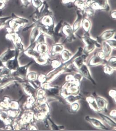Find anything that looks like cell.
Segmentation results:
<instances>
[{"mask_svg":"<svg viewBox=\"0 0 116 131\" xmlns=\"http://www.w3.org/2000/svg\"><path fill=\"white\" fill-rule=\"evenodd\" d=\"M109 96L112 98L115 102H116V91L114 89H110L109 92Z\"/></svg>","mask_w":116,"mask_h":131,"instance_id":"38","label":"cell"},{"mask_svg":"<svg viewBox=\"0 0 116 131\" xmlns=\"http://www.w3.org/2000/svg\"><path fill=\"white\" fill-rule=\"evenodd\" d=\"M40 34V32L39 30V27L37 26L34 27L31 34L30 45L27 49H34L35 48V47L36 46L35 41Z\"/></svg>","mask_w":116,"mask_h":131,"instance_id":"12","label":"cell"},{"mask_svg":"<svg viewBox=\"0 0 116 131\" xmlns=\"http://www.w3.org/2000/svg\"><path fill=\"white\" fill-rule=\"evenodd\" d=\"M85 119L88 122L91 124V125L94 128L102 130H108V128L99 119L91 117L89 116H86L85 117Z\"/></svg>","mask_w":116,"mask_h":131,"instance_id":"7","label":"cell"},{"mask_svg":"<svg viewBox=\"0 0 116 131\" xmlns=\"http://www.w3.org/2000/svg\"><path fill=\"white\" fill-rule=\"evenodd\" d=\"M93 96L95 100L96 103L97 104L98 107L101 110V112H107V107H108V103L106 99L104 98L101 97V96H98L96 93H94L93 94Z\"/></svg>","mask_w":116,"mask_h":131,"instance_id":"6","label":"cell"},{"mask_svg":"<svg viewBox=\"0 0 116 131\" xmlns=\"http://www.w3.org/2000/svg\"><path fill=\"white\" fill-rule=\"evenodd\" d=\"M103 71L105 74H107L108 75H111L113 73L115 70L113 69L112 68L109 66L107 64H105L103 66Z\"/></svg>","mask_w":116,"mask_h":131,"instance_id":"28","label":"cell"},{"mask_svg":"<svg viewBox=\"0 0 116 131\" xmlns=\"http://www.w3.org/2000/svg\"><path fill=\"white\" fill-rule=\"evenodd\" d=\"M80 82L76 81L74 79L72 81H66V83L62 86L60 95L64 98L69 95H78L80 92Z\"/></svg>","mask_w":116,"mask_h":131,"instance_id":"1","label":"cell"},{"mask_svg":"<svg viewBox=\"0 0 116 131\" xmlns=\"http://www.w3.org/2000/svg\"><path fill=\"white\" fill-rule=\"evenodd\" d=\"M24 7H27L31 3V0H20Z\"/></svg>","mask_w":116,"mask_h":131,"instance_id":"39","label":"cell"},{"mask_svg":"<svg viewBox=\"0 0 116 131\" xmlns=\"http://www.w3.org/2000/svg\"><path fill=\"white\" fill-rule=\"evenodd\" d=\"M115 34V30H108L102 32L97 37L96 40L98 43L101 44L103 41H106L111 39Z\"/></svg>","mask_w":116,"mask_h":131,"instance_id":"11","label":"cell"},{"mask_svg":"<svg viewBox=\"0 0 116 131\" xmlns=\"http://www.w3.org/2000/svg\"><path fill=\"white\" fill-rule=\"evenodd\" d=\"M107 63V60L101 58L96 53L90 59L87 65L88 67H94L99 65H105Z\"/></svg>","mask_w":116,"mask_h":131,"instance_id":"9","label":"cell"},{"mask_svg":"<svg viewBox=\"0 0 116 131\" xmlns=\"http://www.w3.org/2000/svg\"><path fill=\"white\" fill-rule=\"evenodd\" d=\"M62 32L66 37L65 41L71 42L75 40L76 37L73 31L72 27L69 24L66 22L64 23L62 28Z\"/></svg>","mask_w":116,"mask_h":131,"instance_id":"5","label":"cell"},{"mask_svg":"<svg viewBox=\"0 0 116 131\" xmlns=\"http://www.w3.org/2000/svg\"><path fill=\"white\" fill-rule=\"evenodd\" d=\"M47 119L48 121L50 122V127L52 128V130H60L61 128H61V126H58L57 125H56L55 123L53 122L52 120L50 119V118L49 117V116H47Z\"/></svg>","mask_w":116,"mask_h":131,"instance_id":"33","label":"cell"},{"mask_svg":"<svg viewBox=\"0 0 116 131\" xmlns=\"http://www.w3.org/2000/svg\"><path fill=\"white\" fill-rule=\"evenodd\" d=\"M5 0H0V9H2L5 8Z\"/></svg>","mask_w":116,"mask_h":131,"instance_id":"40","label":"cell"},{"mask_svg":"<svg viewBox=\"0 0 116 131\" xmlns=\"http://www.w3.org/2000/svg\"><path fill=\"white\" fill-rule=\"evenodd\" d=\"M81 26L85 32V34L89 35V30L91 28V22L89 20L86 18H83L82 21Z\"/></svg>","mask_w":116,"mask_h":131,"instance_id":"20","label":"cell"},{"mask_svg":"<svg viewBox=\"0 0 116 131\" xmlns=\"http://www.w3.org/2000/svg\"><path fill=\"white\" fill-rule=\"evenodd\" d=\"M88 5L94 11L103 10L107 12L110 10L108 0H93Z\"/></svg>","mask_w":116,"mask_h":131,"instance_id":"4","label":"cell"},{"mask_svg":"<svg viewBox=\"0 0 116 131\" xmlns=\"http://www.w3.org/2000/svg\"><path fill=\"white\" fill-rule=\"evenodd\" d=\"M32 61L30 62L29 64H28L26 66H24L23 67L19 68L17 71V74H18L20 76L25 77L27 75V70L29 66L32 64Z\"/></svg>","mask_w":116,"mask_h":131,"instance_id":"24","label":"cell"},{"mask_svg":"<svg viewBox=\"0 0 116 131\" xmlns=\"http://www.w3.org/2000/svg\"><path fill=\"white\" fill-rule=\"evenodd\" d=\"M10 19H12L11 16L0 18V29H2L4 26H5L7 20H9Z\"/></svg>","mask_w":116,"mask_h":131,"instance_id":"34","label":"cell"},{"mask_svg":"<svg viewBox=\"0 0 116 131\" xmlns=\"http://www.w3.org/2000/svg\"><path fill=\"white\" fill-rule=\"evenodd\" d=\"M116 12L115 10L112 11L110 13V16H111V18H112L113 19H114V20L116 19Z\"/></svg>","mask_w":116,"mask_h":131,"instance_id":"42","label":"cell"},{"mask_svg":"<svg viewBox=\"0 0 116 131\" xmlns=\"http://www.w3.org/2000/svg\"><path fill=\"white\" fill-rule=\"evenodd\" d=\"M45 36L43 34L40 33L38 37H37L36 40L35 41V43L36 45L46 43Z\"/></svg>","mask_w":116,"mask_h":131,"instance_id":"32","label":"cell"},{"mask_svg":"<svg viewBox=\"0 0 116 131\" xmlns=\"http://www.w3.org/2000/svg\"><path fill=\"white\" fill-rule=\"evenodd\" d=\"M75 0H61L63 5L66 6L69 8H74V2Z\"/></svg>","mask_w":116,"mask_h":131,"instance_id":"30","label":"cell"},{"mask_svg":"<svg viewBox=\"0 0 116 131\" xmlns=\"http://www.w3.org/2000/svg\"><path fill=\"white\" fill-rule=\"evenodd\" d=\"M97 113L99 116L100 117H101L103 121H105L110 127H113V128H116V124L115 121L112 119L111 118L103 114L102 113H101V112H98Z\"/></svg>","mask_w":116,"mask_h":131,"instance_id":"18","label":"cell"},{"mask_svg":"<svg viewBox=\"0 0 116 131\" xmlns=\"http://www.w3.org/2000/svg\"><path fill=\"white\" fill-rule=\"evenodd\" d=\"M76 13L77 14V17L72 27L74 33H75L81 27L82 21L83 19V14H82L80 11L77 10Z\"/></svg>","mask_w":116,"mask_h":131,"instance_id":"14","label":"cell"},{"mask_svg":"<svg viewBox=\"0 0 116 131\" xmlns=\"http://www.w3.org/2000/svg\"><path fill=\"white\" fill-rule=\"evenodd\" d=\"M109 115L111 116L112 117L115 118L116 116V111L115 109L112 110V111L109 113Z\"/></svg>","mask_w":116,"mask_h":131,"instance_id":"41","label":"cell"},{"mask_svg":"<svg viewBox=\"0 0 116 131\" xmlns=\"http://www.w3.org/2000/svg\"><path fill=\"white\" fill-rule=\"evenodd\" d=\"M38 75L35 72H31L28 74L27 77L29 80L31 81H35L37 79Z\"/></svg>","mask_w":116,"mask_h":131,"instance_id":"36","label":"cell"},{"mask_svg":"<svg viewBox=\"0 0 116 131\" xmlns=\"http://www.w3.org/2000/svg\"><path fill=\"white\" fill-rule=\"evenodd\" d=\"M87 57L86 55L82 54V55L74 59V60L73 61L72 64L76 68V69H77V70L84 63H85V61Z\"/></svg>","mask_w":116,"mask_h":131,"instance_id":"17","label":"cell"},{"mask_svg":"<svg viewBox=\"0 0 116 131\" xmlns=\"http://www.w3.org/2000/svg\"><path fill=\"white\" fill-rule=\"evenodd\" d=\"M70 105H70V110L71 112V113H76L80 108V105L79 104V103H78L77 101L73 103Z\"/></svg>","mask_w":116,"mask_h":131,"instance_id":"29","label":"cell"},{"mask_svg":"<svg viewBox=\"0 0 116 131\" xmlns=\"http://www.w3.org/2000/svg\"><path fill=\"white\" fill-rule=\"evenodd\" d=\"M86 101L87 102L91 108L96 113L101 112V110L98 107L97 104L96 103L95 100L93 96H89L86 98Z\"/></svg>","mask_w":116,"mask_h":131,"instance_id":"16","label":"cell"},{"mask_svg":"<svg viewBox=\"0 0 116 131\" xmlns=\"http://www.w3.org/2000/svg\"><path fill=\"white\" fill-rule=\"evenodd\" d=\"M35 23L36 24H40L47 27L55 25L54 19L52 15L45 16L43 17H42L39 21Z\"/></svg>","mask_w":116,"mask_h":131,"instance_id":"13","label":"cell"},{"mask_svg":"<svg viewBox=\"0 0 116 131\" xmlns=\"http://www.w3.org/2000/svg\"><path fill=\"white\" fill-rule=\"evenodd\" d=\"M78 71L83 77H84L86 78V79L89 80L93 84L96 85V82L94 81V79L91 76V73L88 68V66L87 64H85V63H84V64L81 66L79 69H78Z\"/></svg>","mask_w":116,"mask_h":131,"instance_id":"8","label":"cell"},{"mask_svg":"<svg viewBox=\"0 0 116 131\" xmlns=\"http://www.w3.org/2000/svg\"><path fill=\"white\" fill-rule=\"evenodd\" d=\"M102 51L105 56V59L107 60L111 55L112 52V48L106 41L102 42Z\"/></svg>","mask_w":116,"mask_h":131,"instance_id":"19","label":"cell"},{"mask_svg":"<svg viewBox=\"0 0 116 131\" xmlns=\"http://www.w3.org/2000/svg\"><path fill=\"white\" fill-rule=\"evenodd\" d=\"M46 1H49V0H46Z\"/></svg>","mask_w":116,"mask_h":131,"instance_id":"43","label":"cell"},{"mask_svg":"<svg viewBox=\"0 0 116 131\" xmlns=\"http://www.w3.org/2000/svg\"><path fill=\"white\" fill-rule=\"evenodd\" d=\"M63 50V46L59 43H55L52 46L50 52V55L51 57L60 54L61 52Z\"/></svg>","mask_w":116,"mask_h":131,"instance_id":"15","label":"cell"},{"mask_svg":"<svg viewBox=\"0 0 116 131\" xmlns=\"http://www.w3.org/2000/svg\"><path fill=\"white\" fill-rule=\"evenodd\" d=\"M36 50L41 54H46L48 53L49 47L46 43L36 45Z\"/></svg>","mask_w":116,"mask_h":131,"instance_id":"21","label":"cell"},{"mask_svg":"<svg viewBox=\"0 0 116 131\" xmlns=\"http://www.w3.org/2000/svg\"><path fill=\"white\" fill-rule=\"evenodd\" d=\"M62 64V62L58 59H54L51 61V65L53 69H56L59 67Z\"/></svg>","mask_w":116,"mask_h":131,"instance_id":"35","label":"cell"},{"mask_svg":"<svg viewBox=\"0 0 116 131\" xmlns=\"http://www.w3.org/2000/svg\"><path fill=\"white\" fill-rule=\"evenodd\" d=\"M31 2L36 10L38 9L42 6L43 2L41 0H31Z\"/></svg>","mask_w":116,"mask_h":131,"instance_id":"31","label":"cell"},{"mask_svg":"<svg viewBox=\"0 0 116 131\" xmlns=\"http://www.w3.org/2000/svg\"><path fill=\"white\" fill-rule=\"evenodd\" d=\"M12 20L9 22V25L11 30L14 31L15 33L18 32L20 29L23 27L25 24L29 23V20L21 18L12 13L11 15Z\"/></svg>","mask_w":116,"mask_h":131,"instance_id":"3","label":"cell"},{"mask_svg":"<svg viewBox=\"0 0 116 131\" xmlns=\"http://www.w3.org/2000/svg\"><path fill=\"white\" fill-rule=\"evenodd\" d=\"M83 41V43L85 45V46H95L96 47H101V45L98 43L96 40H94L89 35L84 34V35L82 37L80 36H78Z\"/></svg>","mask_w":116,"mask_h":131,"instance_id":"10","label":"cell"},{"mask_svg":"<svg viewBox=\"0 0 116 131\" xmlns=\"http://www.w3.org/2000/svg\"><path fill=\"white\" fill-rule=\"evenodd\" d=\"M66 102L70 104H71L73 103L76 102L77 101H79V100L83 99V96L79 95H69L67 96L64 98Z\"/></svg>","mask_w":116,"mask_h":131,"instance_id":"23","label":"cell"},{"mask_svg":"<svg viewBox=\"0 0 116 131\" xmlns=\"http://www.w3.org/2000/svg\"><path fill=\"white\" fill-rule=\"evenodd\" d=\"M86 2V0H75L74 2V6L77 9V10L83 11L85 7L87 5Z\"/></svg>","mask_w":116,"mask_h":131,"instance_id":"22","label":"cell"},{"mask_svg":"<svg viewBox=\"0 0 116 131\" xmlns=\"http://www.w3.org/2000/svg\"><path fill=\"white\" fill-rule=\"evenodd\" d=\"M34 49H27L25 52V53L29 57H33L35 62L40 65L43 66L47 64L49 58L48 53L41 54Z\"/></svg>","mask_w":116,"mask_h":131,"instance_id":"2","label":"cell"},{"mask_svg":"<svg viewBox=\"0 0 116 131\" xmlns=\"http://www.w3.org/2000/svg\"><path fill=\"white\" fill-rule=\"evenodd\" d=\"M83 14L88 17H92L94 15V10L89 5H86L83 11Z\"/></svg>","mask_w":116,"mask_h":131,"instance_id":"26","label":"cell"},{"mask_svg":"<svg viewBox=\"0 0 116 131\" xmlns=\"http://www.w3.org/2000/svg\"><path fill=\"white\" fill-rule=\"evenodd\" d=\"M107 64L110 67L112 68L113 69L116 70V57L113 56L109 57L108 59L107 60Z\"/></svg>","mask_w":116,"mask_h":131,"instance_id":"27","label":"cell"},{"mask_svg":"<svg viewBox=\"0 0 116 131\" xmlns=\"http://www.w3.org/2000/svg\"><path fill=\"white\" fill-rule=\"evenodd\" d=\"M107 43H108L109 46H110L112 49H116V41L115 40H113V39H109L108 40L106 41Z\"/></svg>","mask_w":116,"mask_h":131,"instance_id":"37","label":"cell"},{"mask_svg":"<svg viewBox=\"0 0 116 131\" xmlns=\"http://www.w3.org/2000/svg\"><path fill=\"white\" fill-rule=\"evenodd\" d=\"M60 57L61 60L62 62L67 61L71 59V52L69 51L66 49H63L60 53Z\"/></svg>","mask_w":116,"mask_h":131,"instance_id":"25","label":"cell"}]
</instances>
